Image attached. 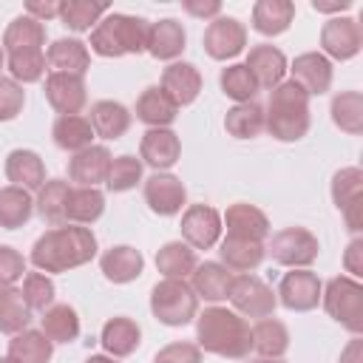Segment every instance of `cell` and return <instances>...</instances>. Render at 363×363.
I'll list each match as a JSON object with an SVG mask.
<instances>
[{
    "instance_id": "17",
    "label": "cell",
    "mask_w": 363,
    "mask_h": 363,
    "mask_svg": "<svg viewBox=\"0 0 363 363\" xmlns=\"http://www.w3.org/2000/svg\"><path fill=\"white\" fill-rule=\"evenodd\" d=\"M286 71H292V82H298L309 96H320L332 88V62L320 51L298 54Z\"/></svg>"
},
{
    "instance_id": "46",
    "label": "cell",
    "mask_w": 363,
    "mask_h": 363,
    "mask_svg": "<svg viewBox=\"0 0 363 363\" xmlns=\"http://www.w3.org/2000/svg\"><path fill=\"white\" fill-rule=\"evenodd\" d=\"M45 51L43 48H34V51H14V54H6V68L11 74L14 82L20 85H31V82H40L45 77Z\"/></svg>"
},
{
    "instance_id": "57",
    "label": "cell",
    "mask_w": 363,
    "mask_h": 363,
    "mask_svg": "<svg viewBox=\"0 0 363 363\" xmlns=\"http://www.w3.org/2000/svg\"><path fill=\"white\" fill-rule=\"evenodd\" d=\"M85 363H116V357H111V354H91Z\"/></svg>"
},
{
    "instance_id": "41",
    "label": "cell",
    "mask_w": 363,
    "mask_h": 363,
    "mask_svg": "<svg viewBox=\"0 0 363 363\" xmlns=\"http://www.w3.org/2000/svg\"><path fill=\"white\" fill-rule=\"evenodd\" d=\"M68 193L71 184L65 179H48L40 190H37V213L43 221H48L51 227H60L65 221V204H68Z\"/></svg>"
},
{
    "instance_id": "24",
    "label": "cell",
    "mask_w": 363,
    "mask_h": 363,
    "mask_svg": "<svg viewBox=\"0 0 363 363\" xmlns=\"http://www.w3.org/2000/svg\"><path fill=\"white\" fill-rule=\"evenodd\" d=\"M45 62L51 65V71L60 74H77L85 77V71L91 68V51L82 40L77 37H60L48 45L45 51Z\"/></svg>"
},
{
    "instance_id": "5",
    "label": "cell",
    "mask_w": 363,
    "mask_h": 363,
    "mask_svg": "<svg viewBox=\"0 0 363 363\" xmlns=\"http://www.w3.org/2000/svg\"><path fill=\"white\" fill-rule=\"evenodd\" d=\"M150 312L164 326H184L199 315V298L190 281L162 278L150 289Z\"/></svg>"
},
{
    "instance_id": "53",
    "label": "cell",
    "mask_w": 363,
    "mask_h": 363,
    "mask_svg": "<svg viewBox=\"0 0 363 363\" xmlns=\"http://www.w3.org/2000/svg\"><path fill=\"white\" fill-rule=\"evenodd\" d=\"M182 9L190 17H199V20H216L221 14V3L218 0H184Z\"/></svg>"
},
{
    "instance_id": "37",
    "label": "cell",
    "mask_w": 363,
    "mask_h": 363,
    "mask_svg": "<svg viewBox=\"0 0 363 363\" xmlns=\"http://www.w3.org/2000/svg\"><path fill=\"white\" fill-rule=\"evenodd\" d=\"M196 267H199L196 250L190 244H184V241H167L156 252V269L164 278H182V281H187Z\"/></svg>"
},
{
    "instance_id": "35",
    "label": "cell",
    "mask_w": 363,
    "mask_h": 363,
    "mask_svg": "<svg viewBox=\"0 0 363 363\" xmlns=\"http://www.w3.org/2000/svg\"><path fill=\"white\" fill-rule=\"evenodd\" d=\"M252 352L261 357H284L289 349V329L278 318H258L252 326Z\"/></svg>"
},
{
    "instance_id": "23",
    "label": "cell",
    "mask_w": 363,
    "mask_h": 363,
    "mask_svg": "<svg viewBox=\"0 0 363 363\" xmlns=\"http://www.w3.org/2000/svg\"><path fill=\"white\" fill-rule=\"evenodd\" d=\"M99 269L113 284H130V281H136L142 275L145 255L136 247H130V244H116V247H111V250L102 252Z\"/></svg>"
},
{
    "instance_id": "14",
    "label": "cell",
    "mask_w": 363,
    "mask_h": 363,
    "mask_svg": "<svg viewBox=\"0 0 363 363\" xmlns=\"http://www.w3.org/2000/svg\"><path fill=\"white\" fill-rule=\"evenodd\" d=\"M45 99L48 105L60 113V116H74L85 108L88 102V91H85V79L77 74H60L51 71L45 77Z\"/></svg>"
},
{
    "instance_id": "52",
    "label": "cell",
    "mask_w": 363,
    "mask_h": 363,
    "mask_svg": "<svg viewBox=\"0 0 363 363\" xmlns=\"http://www.w3.org/2000/svg\"><path fill=\"white\" fill-rule=\"evenodd\" d=\"M343 267L349 272V278H360L363 275V238H352L346 252H343Z\"/></svg>"
},
{
    "instance_id": "29",
    "label": "cell",
    "mask_w": 363,
    "mask_h": 363,
    "mask_svg": "<svg viewBox=\"0 0 363 363\" xmlns=\"http://www.w3.org/2000/svg\"><path fill=\"white\" fill-rule=\"evenodd\" d=\"M179 116V108L176 102L159 88V85H150L139 94L136 99V119L145 122L147 128H170Z\"/></svg>"
},
{
    "instance_id": "60",
    "label": "cell",
    "mask_w": 363,
    "mask_h": 363,
    "mask_svg": "<svg viewBox=\"0 0 363 363\" xmlns=\"http://www.w3.org/2000/svg\"><path fill=\"white\" fill-rule=\"evenodd\" d=\"M0 363H17V360H11V357L6 354V357H0Z\"/></svg>"
},
{
    "instance_id": "4",
    "label": "cell",
    "mask_w": 363,
    "mask_h": 363,
    "mask_svg": "<svg viewBox=\"0 0 363 363\" xmlns=\"http://www.w3.org/2000/svg\"><path fill=\"white\" fill-rule=\"evenodd\" d=\"M147 34H150V23L145 17L108 11L91 28V51L108 60H116L125 54H142L147 51Z\"/></svg>"
},
{
    "instance_id": "25",
    "label": "cell",
    "mask_w": 363,
    "mask_h": 363,
    "mask_svg": "<svg viewBox=\"0 0 363 363\" xmlns=\"http://www.w3.org/2000/svg\"><path fill=\"white\" fill-rule=\"evenodd\" d=\"M218 255L230 272H252L255 267H261L267 247L264 241H250V238H235V235H224L218 241Z\"/></svg>"
},
{
    "instance_id": "10",
    "label": "cell",
    "mask_w": 363,
    "mask_h": 363,
    "mask_svg": "<svg viewBox=\"0 0 363 363\" xmlns=\"http://www.w3.org/2000/svg\"><path fill=\"white\" fill-rule=\"evenodd\" d=\"M201 43H204V51H207L210 60L224 62V60H233V57H238L244 51V45H247V28H244L241 20L218 14L204 28Z\"/></svg>"
},
{
    "instance_id": "40",
    "label": "cell",
    "mask_w": 363,
    "mask_h": 363,
    "mask_svg": "<svg viewBox=\"0 0 363 363\" xmlns=\"http://www.w3.org/2000/svg\"><path fill=\"white\" fill-rule=\"evenodd\" d=\"M34 216V199L28 190L23 187H0V227L3 230H17L23 224H28V218Z\"/></svg>"
},
{
    "instance_id": "16",
    "label": "cell",
    "mask_w": 363,
    "mask_h": 363,
    "mask_svg": "<svg viewBox=\"0 0 363 363\" xmlns=\"http://www.w3.org/2000/svg\"><path fill=\"white\" fill-rule=\"evenodd\" d=\"M182 156V142L170 128H147L139 142L142 164H150L156 173H167Z\"/></svg>"
},
{
    "instance_id": "50",
    "label": "cell",
    "mask_w": 363,
    "mask_h": 363,
    "mask_svg": "<svg viewBox=\"0 0 363 363\" xmlns=\"http://www.w3.org/2000/svg\"><path fill=\"white\" fill-rule=\"evenodd\" d=\"M26 272V258L9 247V244H0V286H14Z\"/></svg>"
},
{
    "instance_id": "26",
    "label": "cell",
    "mask_w": 363,
    "mask_h": 363,
    "mask_svg": "<svg viewBox=\"0 0 363 363\" xmlns=\"http://www.w3.org/2000/svg\"><path fill=\"white\" fill-rule=\"evenodd\" d=\"M130 119H133L130 111L122 102H113V99L94 102L91 105V116H88V122L94 128V136L108 139V142L122 139L128 133V128H130Z\"/></svg>"
},
{
    "instance_id": "12",
    "label": "cell",
    "mask_w": 363,
    "mask_h": 363,
    "mask_svg": "<svg viewBox=\"0 0 363 363\" xmlns=\"http://www.w3.org/2000/svg\"><path fill=\"white\" fill-rule=\"evenodd\" d=\"M221 213L210 204H190L182 213V241L193 250H210L221 241Z\"/></svg>"
},
{
    "instance_id": "33",
    "label": "cell",
    "mask_w": 363,
    "mask_h": 363,
    "mask_svg": "<svg viewBox=\"0 0 363 363\" xmlns=\"http://www.w3.org/2000/svg\"><path fill=\"white\" fill-rule=\"evenodd\" d=\"M51 136L60 150H71V153H79L94 145V128L88 122V116H82V113L57 116L51 125Z\"/></svg>"
},
{
    "instance_id": "20",
    "label": "cell",
    "mask_w": 363,
    "mask_h": 363,
    "mask_svg": "<svg viewBox=\"0 0 363 363\" xmlns=\"http://www.w3.org/2000/svg\"><path fill=\"white\" fill-rule=\"evenodd\" d=\"M159 88L176 102V108H184L196 102V96L201 94V74L193 62H170L162 71Z\"/></svg>"
},
{
    "instance_id": "1",
    "label": "cell",
    "mask_w": 363,
    "mask_h": 363,
    "mask_svg": "<svg viewBox=\"0 0 363 363\" xmlns=\"http://www.w3.org/2000/svg\"><path fill=\"white\" fill-rule=\"evenodd\" d=\"M96 255V235L91 227L60 224L45 230L31 247V264L40 272H68L85 267Z\"/></svg>"
},
{
    "instance_id": "31",
    "label": "cell",
    "mask_w": 363,
    "mask_h": 363,
    "mask_svg": "<svg viewBox=\"0 0 363 363\" xmlns=\"http://www.w3.org/2000/svg\"><path fill=\"white\" fill-rule=\"evenodd\" d=\"M295 20V3L292 0H258L252 6V28L264 37L284 34Z\"/></svg>"
},
{
    "instance_id": "45",
    "label": "cell",
    "mask_w": 363,
    "mask_h": 363,
    "mask_svg": "<svg viewBox=\"0 0 363 363\" xmlns=\"http://www.w3.org/2000/svg\"><path fill=\"white\" fill-rule=\"evenodd\" d=\"M218 85H221V91H224L235 105H238V102H252L255 94L261 91L258 82H255V77L250 74V68H247L244 62H233V65L221 68Z\"/></svg>"
},
{
    "instance_id": "47",
    "label": "cell",
    "mask_w": 363,
    "mask_h": 363,
    "mask_svg": "<svg viewBox=\"0 0 363 363\" xmlns=\"http://www.w3.org/2000/svg\"><path fill=\"white\" fill-rule=\"evenodd\" d=\"M142 173H145L142 159H136L130 153H122V156H116L111 162V170H108L105 184H108L111 193H128V190H133L142 182Z\"/></svg>"
},
{
    "instance_id": "8",
    "label": "cell",
    "mask_w": 363,
    "mask_h": 363,
    "mask_svg": "<svg viewBox=\"0 0 363 363\" xmlns=\"http://www.w3.org/2000/svg\"><path fill=\"white\" fill-rule=\"evenodd\" d=\"M227 301L233 303V309L241 318H269L278 306V298H275L272 286H267L258 275H250V272L233 275Z\"/></svg>"
},
{
    "instance_id": "15",
    "label": "cell",
    "mask_w": 363,
    "mask_h": 363,
    "mask_svg": "<svg viewBox=\"0 0 363 363\" xmlns=\"http://www.w3.org/2000/svg\"><path fill=\"white\" fill-rule=\"evenodd\" d=\"M142 193H145V204L156 216H176L187 204V190L182 179L173 173H153L150 179H145Z\"/></svg>"
},
{
    "instance_id": "9",
    "label": "cell",
    "mask_w": 363,
    "mask_h": 363,
    "mask_svg": "<svg viewBox=\"0 0 363 363\" xmlns=\"http://www.w3.org/2000/svg\"><path fill=\"white\" fill-rule=\"evenodd\" d=\"M320 48H323L320 54H323L329 62H332V60L346 62V60L357 57L360 48H363L360 23L352 20V17H343V14L329 17V20L323 23V28H320Z\"/></svg>"
},
{
    "instance_id": "36",
    "label": "cell",
    "mask_w": 363,
    "mask_h": 363,
    "mask_svg": "<svg viewBox=\"0 0 363 363\" xmlns=\"http://www.w3.org/2000/svg\"><path fill=\"white\" fill-rule=\"evenodd\" d=\"M224 130L233 139H255L267 130V119H264V108L252 99V102H238L227 111L224 116Z\"/></svg>"
},
{
    "instance_id": "54",
    "label": "cell",
    "mask_w": 363,
    "mask_h": 363,
    "mask_svg": "<svg viewBox=\"0 0 363 363\" xmlns=\"http://www.w3.org/2000/svg\"><path fill=\"white\" fill-rule=\"evenodd\" d=\"M26 14L34 17L37 23H45V20L60 17V3L57 0H28L26 3Z\"/></svg>"
},
{
    "instance_id": "28",
    "label": "cell",
    "mask_w": 363,
    "mask_h": 363,
    "mask_svg": "<svg viewBox=\"0 0 363 363\" xmlns=\"http://www.w3.org/2000/svg\"><path fill=\"white\" fill-rule=\"evenodd\" d=\"M99 343L102 349L111 354V357H128L139 349L142 343V329L133 318H111L105 326H102V335H99Z\"/></svg>"
},
{
    "instance_id": "48",
    "label": "cell",
    "mask_w": 363,
    "mask_h": 363,
    "mask_svg": "<svg viewBox=\"0 0 363 363\" xmlns=\"http://www.w3.org/2000/svg\"><path fill=\"white\" fill-rule=\"evenodd\" d=\"M23 301L28 303L31 312H45L51 303H54V295H57V286L54 281L45 275V272H26L23 275Z\"/></svg>"
},
{
    "instance_id": "58",
    "label": "cell",
    "mask_w": 363,
    "mask_h": 363,
    "mask_svg": "<svg viewBox=\"0 0 363 363\" xmlns=\"http://www.w3.org/2000/svg\"><path fill=\"white\" fill-rule=\"evenodd\" d=\"M252 363H284L281 357H258V360H252Z\"/></svg>"
},
{
    "instance_id": "27",
    "label": "cell",
    "mask_w": 363,
    "mask_h": 363,
    "mask_svg": "<svg viewBox=\"0 0 363 363\" xmlns=\"http://www.w3.org/2000/svg\"><path fill=\"white\" fill-rule=\"evenodd\" d=\"M184 43H187V34H184L179 20L164 17L159 23H150V34H147V54L150 57L176 62V57H182V51H184Z\"/></svg>"
},
{
    "instance_id": "22",
    "label": "cell",
    "mask_w": 363,
    "mask_h": 363,
    "mask_svg": "<svg viewBox=\"0 0 363 363\" xmlns=\"http://www.w3.org/2000/svg\"><path fill=\"white\" fill-rule=\"evenodd\" d=\"M6 179L14 184V187H23V190H40L45 184V162L40 159L37 150H28V147H17L6 156Z\"/></svg>"
},
{
    "instance_id": "2",
    "label": "cell",
    "mask_w": 363,
    "mask_h": 363,
    "mask_svg": "<svg viewBox=\"0 0 363 363\" xmlns=\"http://www.w3.org/2000/svg\"><path fill=\"white\" fill-rule=\"evenodd\" d=\"M196 346L218 357L244 360L252 352V332L247 318H241L235 309L207 306L201 315H196Z\"/></svg>"
},
{
    "instance_id": "21",
    "label": "cell",
    "mask_w": 363,
    "mask_h": 363,
    "mask_svg": "<svg viewBox=\"0 0 363 363\" xmlns=\"http://www.w3.org/2000/svg\"><path fill=\"white\" fill-rule=\"evenodd\" d=\"M244 65L255 77L258 88H267V91H272L275 85H281L284 82V74H286V57H284V51L275 48V45H269V43L252 45Z\"/></svg>"
},
{
    "instance_id": "6",
    "label": "cell",
    "mask_w": 363,
    "mask_h": 363,
    "mask_svg": "<svg viewBox=\"0 0 363 363\" xmlns=\"http://www.w3.org/2000/svg\"><path fill=\"white\" fill-rule=\"evenodd\" d=\"M320 303H323L326 315L332 320H337L343 329H349L352 335L363 332V286L357 278L337 275V278L326 281V286L320 292Z\"/></svg>"
},
{
    "instance_id": "61",
    "label": "cell",
    "mask_w": 363,
    "mask_h": 363,
    "mask_svg": "<svg viewBox=\"0 0 363 363\" xmlns=\"http://www.w3.org/2000/svg\"><path fill=\"white\" fill-rule=\"evenodd\" d=\"M0 289H3V286H0Z\"/></svg>"
},
{
    "instance_id": "43",
    "label": "cell",
    "mask_w": 363,
    "mask_h": 363,
    "mask_svg": "<svg viewBox=\"0 0 363 363\" xmlns=\"http://www.w3.org/2000/svg\"><path fill=\"white\" fill-rule=\"evenodd\" d=\"M28 323H31V309L23 301V292L17 286H3L0 289V332L17 335L28 329Z\"/></svg>"
},
{
    "instance_id": "51",
    "label": "cell",
    "mask_w": 363,
    "mask_h": 363,
    "mask_svg": "<svg viewBox=\"0 0 363 363\" xmlns=\"http://www.w3.org/2000/svg\"><path fill=\"white\" fill-rule=\"evenodd\" d=\"M153 363H201V349L196 343L176 340V343H167L164 349H159Z\"/></svg>"
},
{
    "instance_id": "11",
    "label": "cell",
    "mask_w": 363,
    "mask_h": 363,
    "mask_svg": "<svg viewBox=\"0 0 363 363\" xmlns=\"http://www.w3.org/2000/svg\"><path fill=\"white\" fill-rule=\"evenodd\" d=\"M320 292H323V284L312 269H292V272H284L275 289V298L289 312H309L320 303Z\"/></svg>"
},
{
    "instance_id": "3",
    "label": "cell",
    "mask_w": 363,
    "mask_h": 363,
    "mask_svg": "<svg viewBox=\"0 0 363 363\" xmlns=\"http://www.w3.org/2000/svg\"><path fill=\"white\" fill-rule=\"evenodd\" d=\"M267 130L278 142H298L309 130V94L292 82L284 79L269 91V105L264 111Z\"/></svg>"
},
{
    "instance_id": "49",
    "label": "cell",
    "mask_w": 363,
    "mask_h": 363,
    "mask_svg": "<svg viewBox=\"0 0 363 363\" xmlns=\"http://www.w3.org/2000/svg\"><path fill=\"white\" fill-rule=\"evenodd\" d=\"M26 105V91L11 77H0V122H11L20 116Z\"/></svg>"
},
{
    "instance_id": "30",
    "label": "cell",
    "mask_w": 363,
    "mask_h": 363,
    "mask_svg": "<svg viewBox=\"0 0 363 363\" xmlns=\"http://www.w3.org/2000/svg\"><path fill=\"white\" fill-rule=\"evenodd\" d=\"M230 284H233V272L218 261H204L190 275V286H193L196 298H204L210 303L224 301L230 292Z\"/></svg>"
},
{
    "instance_id": "38",
    "label": "cell",
    "mask_w": 363,
    "mask_h": 363,
    "mask_svg": "<svg viewBox=\"0 0 363 363\" xmlns=\"http://www.w3.org/2000/svg\"><path fill=\"white\" fill-rule=\"evenodd\" d=\"M40 323H43L40 332H43L51 343H74V340L79 337V315H77V309L68 306V303H51V306L43 312Z\"/></svg>"
},
{
    "instance_id": "34",
    "label": "cell",
    "mask_w": 363,
    "mask_h": 363,
    "mask_svg": "<svg viewBox=\"0 0 363 363\" xmlns=\"http://www.w3.org/2000/svg\"><path fill=\"white\" fill-rule=\"evenodd\" d=\"M3 51L6 54H14V51H34V48H43L45 45V26L37 23L34 17L28 14H20L14 17L6 31H3Z\"/></svg>"
},
{
    "instance_id": "56",
    "label": "cell",
    "mask_w": 363,
    "mask_h": 363,
    "mask_svg": "<svg viewBox=\"0 0 363 363\" xmlns=\"http://www.w3.org/2000/svg\"><path fill=\"white\" fill-rule=\"evenodd\" d=\"M312 9L320 11V14H340L346 9H352V0H332V3H323V0H312Z\"/></svg>"
},
{
    "instance_id": "44",
    "label": "cell",
    "mask_w": 363,
    "mask_h": 363,
    "mask_svg": "<svg viewBox=\"0 0 363 363\" xmlns=\"http://www.w3.org/2000/svg\"><path fill=\"white\" fill-rule=\"evenodd\" d=\"M105 14H108L105 3H91V0H62L60 3V20L71 31H91Z\"/></svg>"
},
{
    "instance_id": "32",
    "label": "cell",
    "mask_w": 363,
    "mask_h": 363,
    "mask_svg": "<svg viewBox=\"0 0 363 363\" xmlns=\"http://www.w3.org/2000/svg\"><path fill=\"white\" fill-rule=\"evenodd\" d=\"M105 213V193L99 187H71L65 204V224L88 227Z\"/></svg>"
},
{
    "instance_id": "42",
    "label": "cell",
    "mask_w": 363,
    "mask_h": 363,
    "mask_svg": "<svg viewBox=\"0 0 363 363\" xmlns=\"http://www.w3.org/2000/svg\"><path fill=\"white\" fill-rule=\"evenodd\" d=\"M332 122L349 133V136H360L363 133V94L360 91H340L332 96Z\"/></svg>"
},
{
    "instance_id": "18",
    "label": "cell",
    "mask_w": 363,
    "mask_h": 363,
    "mask_svg": "<svg viewBox=\"0 0 363 363\" xmlns=\"http://www.w3.org/2000/svg\"><path fill=\"white\" fill-rule=\"evenodd\" d=\"M111 150L105 145H91L79 153L71 156L68 162V179L77 184V187H96L108 179V170H111Z\"/></svg>"
},
{
    "instance_id": "39",
    "label": "cell",
    "mask_w": 363,
    "mask_h": 363,
    "mask_svg": "<svg viewBox=\"0 0 363 363\" xmlns=\"http://www.w3.org/2000/svg\"><path fill=\"white\" fill-rule=\"evenodd\" d=\"M54 354V343L40 329H23L9 340V357L17 363H48Z\"/></svg>"
},
{
    "instance_id": "59",
    "label": "cell",
    "mask_w": 363,
    "mask_h": 363,
    "mask_svg": "<svg viewBox=\"0 0 363 363\" xmlns=\"http://www.w3.org/2000/svg\"><path fill=\"white\" fill-rule=\"evenodd\" d=\"M6 65V51H3V45H0V68Z\"/></svg>"
},
{
    "instance_id": "55",
    "label": "cell",
    "mask_w": 363,
    "mask_h": 363,
    "mask_svg": "<svg viewBox=\"0 0 363 363\" xmlns=\"http://www.w3.org/2000/svg\"><path fill=\"white\" fill-rule=\"evenodd\" d=\"M340 363H363V340L354 335V340L346 343V349L340 352Z\"/></svg>"
},
{
    "instance_id": "7",
    "label": "cell",
    "mask_w": 363,
    "mask_h": 363,
    "mask_svg": "<svg viewBox=\"0 0 363 363\" xmlns=\"http://www.w3.org/2000/svg\"><path fill=\"white\" fill-rule=\"evenodd\" d=\"M267 252L272 255L275 264L289 267V269H309L318 261L320 244L318 235L306 227H284L272 235Z\"/></svg>"
},
{
    "instance_id": "19",
    "label": "cell",
    "mask_w": 363,
    "mask_h": 363,
    "mask_svg": "<svg viewBox=\"0 0 363 363\" xmlns=\"http://www.w3.org/2000/svg\"><path fill=\"white\" fill-rule=\"evenodd\" d=\"M221 227H227V235L235 238H250V241H264L269 235V218L261 207L238 201L230 204L221 216Z\"/></svg>"
},
{
    "instance_id": "13",
    "label": "cell",
    "mask_w": 363,
    "mask_h": 363,
    "mask_svg": "<svg viewBox=\"0 0 363 363\" xmlns=\"http://www.w3.org/2000/svg\"><path fill=\"white\" fill-rule=\"evenodd\" d=\"M360 199H363V170L360 167H340L332 176V201L346 218L352 233H360Z\"/></svg>"
}]
</instances>
